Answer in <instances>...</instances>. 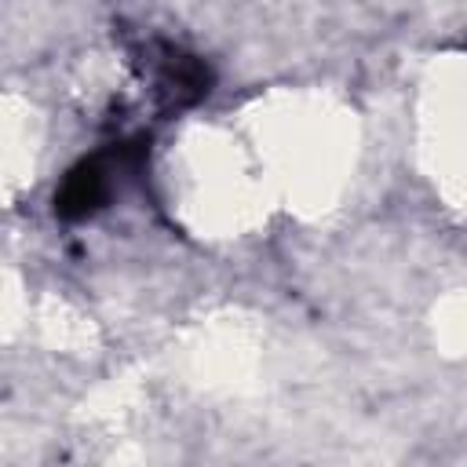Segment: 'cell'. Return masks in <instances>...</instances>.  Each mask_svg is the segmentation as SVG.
<instances>
[{
    "label": "cell",
    "mask_w": 467,
    "mask_h": 467,
    "mask_svg": "<svg viewBox=\"0 0 467 467\" xmlns=\"http://www.w3.org/2000/svg\"><path fill=\"white\" fill-rule=\"evenodd\" d=\"M109 197V168L102 157H91V161H80L58 186L55 193V212L58 219H84L91 215L95 208H102V201Z\"/></svg>",
    "instance_id": "2"
},
{
    "label": "cell",
    "mask_w": 467,
    "mask_h": 467,
    "mask_svg": "<svg viewBox=\"0 0 467 467\" xmlns=\"http://www.w3.org/2000/svg\"><path fill=\"white\" fill-rule=\"evenodd\" d=\"M146 66L153 73V91L161 95V102L168 109L193 106L212 88V69L197 55H186L171 44H153L146 51Z\"/></svg>",
    "instance_id": "1"
}]
</instances>
